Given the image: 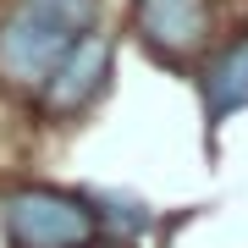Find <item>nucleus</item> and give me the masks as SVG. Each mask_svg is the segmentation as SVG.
<instances>
[{"instance_id": "obj_2", "label": "nucleus", "mask_w": 248, "mask_h": 248, "mask_svg": "<svg viewBox=\"0 0 248 248\" xmlns=\"http://www.w3.org/2000/svg\"><path fill=\"white\" fill-rule=\"evenodd\" d=\"M6 226L22 248H83L94 237V210L55 187H17L6 199Z\"/></svg>"}, {"instance_id": "obj_4", "label": "nucleus", "mask_w": 248, "mask_h": 248, "mask_svg": "<svg viewBox=\"0 0 248 248\" xmlns=\"http://www.w3.org/2000/svg\"><path fill=\"white\" fill-rule=\"evenodd\" d=\"M105 78H110V39H105V33H83L78 45L66 50V61L50 72V83H45V105H50L55 116L83 110L99 89H105Z\"/></svg>"}, {"instance_id": "obj_5", "label": "nucleus", "mask_w": 248, "mask_h": 248, "mask_svg": "<svg viewBox=\"0 0 248 248\" xmlns=\"http://www.w3.org/2000/svg\"><path fill=\"white\" fill-rule=\"evenodd\" d=\"M199 89H204V116H210V127H221L226 116L248 110V33L237 45H226L210 66H204Z\"/></svg>"}, {"instance_id": "obj_3", "label": "nucleus", "mask_w": 248, "mask_h": 248, "mask_svg": "<svg viewBox=\"0 0 248 248\" xmlns=\"http://www.w3.org/2000/svg\"><path fill=\"white\" fill-rule=\"evenodd\" d=\"M133 22L155 55L182 61L210 39V0H138Z\"/></svg>"}, {"instance_id": "obj_1", "label": "nucleus", "mask_w": 248, "mask_h": 248, "mask_svg": "<svg viewBox=\"0 0 248 248\" xmlns=\"http://www.w3.org/2000/svg\"><path fill=\"white\" fill-rule=\"evenodd\" d=\"M99 0H22L0 28V72L22 89L50 83L66 50L94 28Z\"/></svg>"}]
</instances>
